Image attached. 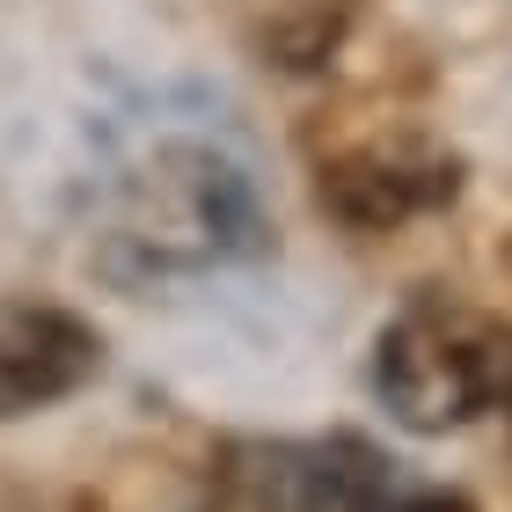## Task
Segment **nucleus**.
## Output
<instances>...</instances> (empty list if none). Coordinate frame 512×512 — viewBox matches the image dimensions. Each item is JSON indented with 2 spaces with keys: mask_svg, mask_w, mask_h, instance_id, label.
I'll return each instance as SVG.
<instances>
[{
  "mask_svg": "<svg viewBox=\"0 0 512 512\" xmlns=\"http://www.w3.org/2000/svg\"><path fill=\"white\" fill-rule=\"evenodd\" d=\"M374 388L417 439L476 425L512 395V322L461 293H410L374 344Z\"/></svg>",
  "mask_w": 512,
  "mask_h": 512,
  "instance_id": "nucleus-1",
  "label": "nucleus"
},
{
  "mask_svg": "<svg viewBox=\"0 0 512 512\" xmlns=\"http://www.w3.org/2000/svg\"><path fill=\"white\" fill-rule=\"evenodd\" d=\"M395 461L359 432L330 439H235L205 469L191 512H381L395 498Z\"/></svg>",
  "mask_w": 512,
  "mask_h": 512,
  "instance_id": "nucleus-2",
  "label": "nucleus"
},
{
  "mask_svg": "<svg viewBox=\"0 0 512 512\" xmlns=\"http://www.w3.org/2000/svg\"><path fill=\"white\" fill-rule=\"evenodd\" d=\"M147 271H198L227 264L256 242V205L249 183L205 147H169L154 154L147 176L125 183V235H118Z\"/></svg>",
  "mask_w": 512,
  "mask_h": 512,
  "instance_id": "nucleus-3",
  "label": "nucleus"
},
{
  "mask_svg": "<svg viewBox=\"0 0 512 512\" xmlns=\"http://www.w3.org/2000/svg\"><path fill=\"white\" fill-rule=\"evenodd\" d=\"M103 374V337L66 308H0V417L52 410Z\"/></svg>",
  "mask_w": 512,
  "mask_h": 512,
  "instance_id": "nucleus-4",
  "label": "nucleus"
},
{
  "mask_svg": "<svg viewBox=\"0 0 512 512\" xmlns=\"http://www.w3.org/2000/svg\"><path fill=\"white\" fill-rule=\"evenodd\" d=\"M454 191H461V169L417 147H366V154H344L337 169H322V205L352 227H395L410 213L454 205Z\"/></svg>",
  "mask_w": 512,
  "mask_h": 512,
  "instance_id": "nucleus-5",
  "label": "nucleus"
},
{
  "mask_svg": "<svg viewBox=\"0 0 512 512\" xmlns=\"http://www.w3.org/2000/svg\"><path fill=\"white\" fill-rule=\"evenodd\" d=\"M381 512H476L461 491H432V483H395V498Z\"/></svg>",
  "mask_w": 512,
  "mask_h": 512,
  "instance_id": "nucleus-6",
  "label": "nucleus"
},
{
  "mask_svg": "<svg viewBox=\"0 0 512 512\" xmlns=\"http://www.w3.org/2000/svg\"><path fill=\"white\" fill-rule=\"evenodd\" d=\"M505 410H512V395H505Z\"/></svg>",
  "mask_w": 512,
  "mask_h": 512,
  "instance_id": "nucleus-7",
  "label": "nucleus"
}]
</instances>
